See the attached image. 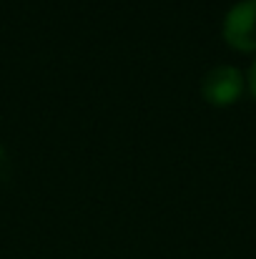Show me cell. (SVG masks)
Here are the masks:
<instances>
[{"instance_id": "7a4b0ae2", "label": "cell", "mask_w": 256, "mask_h": 259, "mask_svg": "<svg viewBox=\"0 0 256 259\" xmlns=\"http://www.w3.org/2000/svg\"><path fill=\"white\" fill-rule=\"evenodd\" d=\"M244 73L234 66H216L211 68L203 81H201V93L203 98L211 103V106H219V108H226L231 103H236L244 93Z\"/></svg>"}, {"instance_id": "3957f363", "label": "cell", "mask_w": 256, "mask_h": 259, "mask_svg": "<svg viewBox=\"0 0 256 259\" xmlns=\"http://www.w3.org/2000/svg\"><path fill=\"white\" fill-rule=\"evenodd\" d=\"M246 86L251 91V96L256 98V61L251 63V68H249V76H246Z\"/></svg>"}, {"instance_id": "6da1fadb", "label": "cell", "mask_w": 256, "mask_h": 259, "mask_svg": "<svg viewBox=\"0 0 256 259\" xmlns=\"http://www.w3.org/2000/svg\"><path fill=\"white\" fill-rule=\"evenodd\" d=\"M221 33L231 48L241 53H256V0L234 3L224 18Z\"/></svg>"}]
</instances>
